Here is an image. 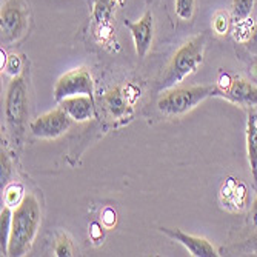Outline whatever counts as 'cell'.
Here are the masks:
<instances>
[{
	"label": "cell",
	"mask_w": 257,
	"mask_h": 257,
	"mask_svg": "<svg viewBox=\"0 0 257 257\" xmlns=\"http://www.w3.org/2000/svg\"><path fill=\"white\" fill-rule=\"evenodd\" d=\"M40 205L33 194H27L13 211L11 236L8 243V255H25L37 236L40 226Z\"/></svg>",
	"instance_id": "cell-1"
},
{
	"label": "cell",
	"mask_w": 257,
	"mask_h": 257,
	"mask_svg": "<svg viewBox=\"0 0 257 257\" xmlns=\"http://www.w3.org/2000/svg\"><path fill=\"white\" fill-rule=\"evenodd\" d=\"M205 51V36H196L185 42L173 56L168 63L165 73H163L159 82V91H167L177 83H180L185 77L193 74L203 62Z\"/></svg>",
	"instance_id": "cell-2"
},
{
	"label": "cell",
	"mask_w": 257,
	"mask_h": 257,
	"mask_svg": "<svg viewBox=\"0 0 257 257\" xmlns=\"http://www.w3.org/2000/svg\"><path fill=\"white\" fill-rule=\"evenodd\" d=\"M211 96H220L219 86H176L165 91L157 100V108L167 115H183Z\"/></svg>",
	"instance_id": "cell-3"
},
{
	"label": "cell",
	"mask_w": 257,
	"mask_h": 257,
	"mask_svg": "<svg viewBox=\"0 0 257 257\" xmlns=\"http://www.w3.org/2000/svg\"><path fill=\"white\" fill-rule=\"evenodd\" d=\"M28 115V88L22 76L13 77L5 96V117L14 131H20Z\"/></svg>",
	"instance_id": "cell-4"
},
{
	"label": "cell",
	"mask_w": 257,
	"mask_h": 257,
	"mask_svg": "<svg viewBox=\"0 0 257 257\" xmlns=\"http://www.w3.org/2000/svg\"><path fill=\"white\" fill-rule=\"evenodd\" d=\"M28 28V8L22 0H7L0 11L2 43H13Z\"/></svg>",
	"instance_id": "cell-5"
},
{
	"label": "cell",
	"mask_w": 257,
	"mask_h": 257,
	"mask_svg": "<svg viewBox=\"0 0 257 257\" xmlns=\"http://www.w3.org/2000/svg\"><path fill=\"white\" fill-rule=\"evenodd\" d=\"M53 94L57 102H62L66 97L79 96V94L92 97V94H94V82H92L91 74L85 68L71 69V71H68L59 77V80L54 85Z\"/></svg>",
	"instance_id": "cell-6"
},
{
	"label": "cell",
	"mask_w": 257,
	"mask_h": 257,
	"mask_svg": "<svg viewBox=\"0 0 257 257\" xmlns=\"http://www.w3.org/2000/svg\"><path fill=\"white\" fill-rule=\"evenodd\" d=\"M71 120L73 119L62 108H56L39 115L36 120L31 122L30 130L37 139H56L69 130Z\"/></svg>",
	"instance_id": "cell-7"
},
{
	"label": "cell",
	"mask_w": 257,
	"mask_h": 257,
	"mask_svg": "<svg viewBox=\"0 0 257 257\" xmlns=\"http://www.w3.org/2000/svg\"><path fill=\"white\" fill-rule=\"evenodd\" d=\"M222 88L220 96L229 99L231 102L243 105V106H255L257 105V86L242 77H231L223 82L220 79L219 83Z\"/></svg>",
	"instance_id": "cell-8"
},
{
	"label": "cell",
	"mask_w": 257,
	"mask_h": 257,
	"mask_svg": "<svg viewBox=\"0 0 257 257\" xmlns=\"http://www.w3.org/2000/svg\"><path fill=\"white\" fill-rule=\"evenodd\" d=\"M125 27H128L134 48L139 57H145L153 45L154 39V17L151 11H147L137 22L125 20Z\"/></svg>",
	"instance_id": "cell-9"
},
{
	"label": "cell",
	"mask_w": 257,
	"mask_h": 257,
	"mask_svg": "<svg viewBox=\"0 0 257 257\" xmlns=\"http://www.w3.org/2000/svg\"><path fill=\"white\" fill-rule=\"evenodd\" d=\"M160 231L165 232L168 237L174 239L176 242H179L182 246H185L188 249V252L194 257H216V255H219L216 248L203 237L186 234V232H183L179 228H160Z\"/></svg>",
	"instance_id": "cell-10"
},
{
	"label": "cell",
	"mask_w": 257,
	"mask_h": 257,
	"mask_svg": "<svg viewBox=\"0 0 257 257\" xmlns=\"http://www.w3.org/2000/svg\"><path fill=\"white\" fill-rule=\"evenodd\" d=\"M60 103V108L76 122H85L92 119L94 114V102H92L91 96L79 94L63 99Z\"/></svg>",
	"instance_id": "cell-11"
},
{
	"label": "cell",
	"mask_w": 257,
	"mask_h": 257,
	"mask_svg": "<svg viewBox=\"0 0 257 257\" xmlns=\"http://www.w3.org/2000/svg\"><path fill=\"white\" fill-rule=\"evenodd\" d=\"M246 151H248V162L254 183L257 185V114L254 109L248 111L246 120Z\"/></svg>",
	"instance_id": "cell-12"
},
{
	"label": "cell",
	"mask_w": 257,
	"mask_h": 257,
	"mask_svg": "<svg viewBox=\"0 0 257 257\" xmlns=\"http://www.w3.org/2000/svg\"><path fill=\"white\" fill-rule=\"evenodd\" d=\"M105 105L108 108V111L111 112L112 117L119 119V117H123L128 111V99L126 96L122 92L120 86H114L111 89H108L105 92Z\"/></svg>",
	"instance_id": "cell-13"
},
{
	"label": "cell",
	"mask_w": 257,
	"mask_h": 257,
	"mask_svg": "<svg viewBox=\"0 0 257 257\" xmlns=\"http://www.w3.org/2000/svg\"><path fill=\"white\" fill-rule=\"evenodd\" d=\"M11 225H13V211L11 206L5 205L2 208V213H0V251H2V255H8Z\"/></svg>",
	"instance_id": "cell-14"
},
{
	"label": "cell",
	"mask_w": 257,
	"mask_h": 257,
	"mask_svg": "<svg viewBox=\"0 0 257 257\" xmlns=\"http://www.w3.org/2000/svg\"><path fill=\"white\" fill-rule=\"evenodd\" d=\"M254 4H255V0H232V5H231L232 20L236 23L246 20L254 10Z\"/></svg>",
	"instance_id": "cell-15"
},
{
	"label": "cell",
	"mask_w": 257,
	"mask_h": 257,
	"mask_svg": "<svg viewBox=\"0 0 257 257\" xmlns=\"http://www.w3.org/2000/svg\"><path fill=\"white\" fill-rule=\"evenodd\" d=\"M196 8V0H174V11L179 19L191 20Z\"/></svg>",
	"instance_id": "cell-16"
},
{
	"label": "cell",
	"mask_w": 257,
	"mask_h": 257,
	"mask_svg": "<svg viewBox=\"0 0 257 257\" xmlns=\"http://www.w3.org/2000/svg\"><path fill=\"white\" fill-rule=\"evenodd\" d=\"M54 255L57 257H69L73 255V242L68 234H60L54 245Z\"/></svg>",
	"instance_id": "cell-17"
},
{
	"label": "cell",
	"mask_w": 257,
	"mask_h": 257,
	"mask_svg": "<svg viewBox=\"0 0 257 257\" xmlns=\"http://www.w3.org/2000/svg\"><path fill=\"white\" fill-rule=\"evenodd\" d=\"M22 193H23V188H22L20 183L10 185L8 188H7V191H5V194H4L5 205H8V206H17L22 202V199L25 197V196L22 197Z\"/></svg>",
	"instance_id": "cell-18"
},
{
	"label": "cell",
	"mask_w": 257,
	"mask_h": 257,
	"mask_svg": "<svg viewBox=\"0 0 257 257\" xmlns=\"http://www.w3.org/2000/svg\"><path fill=\"white\" fill-rule=\"evenodd\" d=\"M229 16L225 11H219L216 13V16L213 17V28L219 36H223L228 33L229 30Z\"/></svg>",
	"instance_id": "cell-19"
},
{
	"label": "cell",
	"mask_w": 257,
	"mask_h": 257,
	"mask_svg": "<svg viewBox=\"0 0 257 257\" xmlns=\"http://www.w3.org/2000/svg\"><path fill=\"white\" fill-rule=\"evenodd\" d=\"M5 69H7V73L13 77L19 76L20 71H22V60L17 54H11L7 57V62L4 63Z\"/></svg>",
	"instance_id": "cell-20"
},
{
	"label": "cell",
	"mask_w": 257,
	"mask_h": 257,
	"mask_svg": "<svg viewBox=\"0 0 257 257\" xmlns=\"http://www.w3.org/2000/svg\"><path fill=\"white\" fill-rule=\"evenodd\" d=\"M245 48L249 54L257 57V23L251 28L248 37L245 39Z\"/></svg>",
	"instance_id": "cell-21"
},
{
	"label": "cell",
	"mask_w": 257,
	"mask_h": 257,
	"mask_svg": "<svg viewBox=\"0 0 257 257\" xmlns=\"http://www.w3.org/2000/svg\"><path fill=\"white\" fill-rule=\"evenodd\" d=\"M0 163H2V171H0V180H2V185L8 182L13 170H11V162L8 159V154L2 151V159H0Z\"/></svg>",
	"instance_id": "cell-22"
},
{
	"label": "cell",
	"mask_w": 257,
	"mask_h": 257,
	"mask_svg": "<svg viewBox=\"0 0 257 257\" xmlns=\"http://www.w3.org/2000/svg\"><path fill=\"white\" fill-rule=\"evenodd\" d=\"M239 249L243 251V252H251V254H255L257 255V234H254L252 237H249L248 240H245L243 245Z\"/></svg>",
	"instance_id": "cell-23"
},
{
	"label": "cell",
	"mask_w": 257,
	"mask_h": 257,
	"mask_svg": "<svg viewBox=\"0 0 257 257\" xmlns=\"http://www.w3.org/2000/svg\"><path fill=\"white\" fill-rule=\"evenodd\" d=\"M249 220L257 225V197L252 200V205H251V209H249Z\"/></svg>",
	"instance_id": "cell-24"
}]
</instances>
